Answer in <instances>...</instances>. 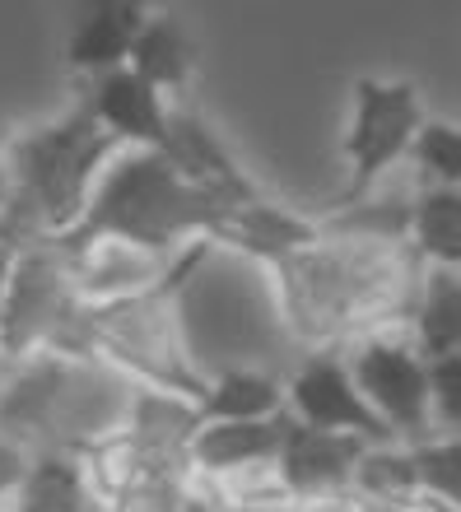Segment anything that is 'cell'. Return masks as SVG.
Wrapping results in <instances>:
<instances>
[{
    "mask_svg": "<svg viewBox=\"0 0 461 512\" xmlns=\"http://www.w3.org/2000/svg\"><path fill=\"white\" fill-rule=\"evenodd\" d=\"M280 433H285V415L280 419H252V424H224L210 419L196 429L187 447V471L196 485H210L219 475H233L243 466H261L275 461L280 452Z\"/></svg>",
    "mask_w": 461,
    "mask_h": 512,
    "instance_id": "16",
    "label": "cell"
},
{
    "mask_svg": "<svg viewBox=\"0 0 461 512\" xmlns=\"http://www.w3.org/2000/svg\"><path fill=\"white\" fill-rule=\"evenodd\" d=\"M10 512H103V499L89 485L84 461L75 452L42 447L33 452V466H28Z\"/></svg>",
    "mask_w": 461,
    "mask_h": 512,
    "instance_id": "22",
    "label": "cell"
},
{
    "mask_svg": "<svg viewBox=\"0 0 461 512\" xmlns=\"http://www.w3.org/2000/svg\"><path fill=\"white\" fill-rule=\"evenodd\" d=\"M159 154L187 187L205 191V196L219 205H238V201H247V196H257V182L243 173V163L233 159V149L219 140L210 117H205L191 98H182V103L168 108Z\"/></svg>",
    "mask_w": 461,
    "mask_h": 512,
    "instance_id": "12",
    "label": "cell"
},
{
    "mask_svg": "<svg viewBox=\"0 0 461 512\" xmlns=\"http://www.w3.org/2000/svg\"><path fill=\"white\" fill-rule=\"evenodd\" d=\"M28 466H33V447H24L19 438H10V433L0 429V512L14 508V494L24 485Z\"/></svg>",
    "mask_w": 461,
    "mask_h": 512,
    "instance_id": "28",
    "label": "cell"
},
{
    "mask_svg": "<svg viewBox=\"0 0 461 512\" xmlns=\"http://www.w3.org/2000/svg\"><path fill=\"white\" fill-rule=\"evenodd\" d=\"M340 359H345V373H350L359 401L387 429L392 443L410 447L424 438H438L429 424V359L410 345L401 326L350 340Z\"/></svg>",
    "mask_w": 461,
    "mask_h": 512,
    "instance_id": "6",
    "label": "cell"
},
{
    "mask_svg": "<svg viewBox=\"0 0 461 512\" xmlns=\"http://www.w3.org/2000/svg\"><path fill=\"white\" fill-rule=\"evenodd\" d=\"M10 266H14V252L0 247V303H5V284H10Z\"/></svg>",
    "mask_w": 461,
    "mask_h": 512,
    "instance_id": "32",
    "label": "cell"
},
{
    "mask_svg": "<svg viewBox=\"0 0 461 512\" xmlns=\"http://www.w3.org/2000/svg\"><path fill=\"white\" fill-rule=\"evenodd\" d=\"M145 19H150V10H145V5H126V0H103L94 10H84L66 42L70 70H80L84 80H98V75H108V70H122Z\"/></svg>",
    "mask_w": 461,
    "mask_h": 512,
    "instance_id": "17",
    "label": "cell"
},
{
    "mask_svg": "<svg viewBox=\"0 0 461 512\" xmlns=\"http://www.w3.org/2000/svg\"><path fill=\"white\" fill-rule=\"evenodd\" d=\"M406 247L420 266L461 270V187H415L406 201Z\"/></svg>",
    "mask_w": 461,
    "mask_h": 512,
    "instance_id": "21",
    "label": "cell"
},
{
    "mask_svg": "<svg viewBox=\"0 0 461 512\" xmlns=\"http://www.w3.org/2000/svg\"><path fill=\"white\" fill-rule=\"evenodd\" d=\"M0 378H5V364H0Z\"/></svg>",
    "mask_w": 461,
    "mask_h": 512,
    "instance_id": "33",
    "label": "cell"
},
{
    "mask_svg": "<svg viewBox=\"0 0 461 512\" xmlns=\"http://www.w3.org/2000/svg\"><path fill=\"white\" fill-rule=\"evenodd\" d=\"M322 224L294 205H280L271 196H247L238 205H224L210 229V247L219 256H243L252 266L271 270L280 261H289L294 252H303L308 243H317Z\"/></svg>",
    "mask_w": 461,
    "mask_h": 512,
    "instance_id": "13",
    "label": "cell"
},
{
    "mask_svg": "<svg viewBox=\"0 0 461 512\" xmlns=\"http://www.w3.org/2000/svg\"><path fill=\"white\" fill-rule=\"evenodd\" d=\"M33 354L89 359V308L70 289L66 252L56 243L14 252L0 303V359L14 364Z\"/></svg>",
    "mask_w": 461,
    "mask_h": 512,
    "instance_id": "5",
    "label": "cell"
},
{
    "mask_svg": "<svg viewBox=\"0 0 461 512\" xmlns=\"http://www.w3.org/2000/svg\"><path fill=\"white\" fill-rule=\"evenodd\" d=\"M275 322L303 354L345 350L368 331L406 326L424 266L406 243L322 229L317 243L266 270Z\"/></svg>",
    "mask_w": 461,
    "mask_h": 512,
    "instance_id": "1",
    "label": "cell"
},
{
    "mask_svg": "<svg viewBox=\"0 0 461 512\" xmlns=\"http://www.w3.org/2000/svg\"><path fill=\"white\" fill-rule=\"evenodd\" d=\"M410 461H415L420 499L461 508V438H443V433H438V438L410 443Z\"/></svg>",
    "mask_w": 461,
    "mask_h": 512,
    "instance_id": "25",
    "label": "cell"
},
{
    "mask_svg": "<svg viewBox=\"0 0 461 512\" xmlns=\"http://www.w3.org/2000/svg\"><path fill=\"white\" fill-rule=\"evenodd\" d=\"M401 331L424 359L461 354V270L424 266Z\"/></svg>",
    "mask_w": 461,
    "mask_h": 512,
    "instance_id": "19",
    "label": "cell"
},
{
    "mask_svg": "<svg viewBox=\"0 0 461 512\" xmlns=\"http://www.w3.org/2000/svg\"><path fill=\"white\" fill-rule=\"evenodd\" d=\"M420 499L415 461L406 443H368L350 475V508L359 512H410Z\"/></svg>",
    "mask_w": 461,
    "mask_h": 512,
    "instance_id": "23",
    "label": "cell"
},
{
    "mask_svg": "<svg viewBox=\"0 0 461 512\" xmlns=\"http://www.w3.org/2000/svg\"><path fill=\"white\" fill-rule=\"evenodd\" d=\"M424 117H429V112H424V98L415 84L368 80V75L354 80L350 122H345V140H340L350 182L340 191V205L364 201L368 191L382 187L396 168H406V149Z\"/></svg>",
    "mask_w": 461,
    "mask_h": 512,
    "instance_id": "7",
    "label": "cell"
},
{
    "mask_svg": "<svg viewBox=\"0 0 461 512\" xmlns=\"http://www.w3.org/2000/svg\"><path fill=\"white\" fill-rule=\"evenodd\" d=\"M14 196V168H10V131H0V205Z\"/></svg>",
    "mask_w": 461,
    "mask_h": 512,
    "instance_id": "29",
    "label": "cell"
},
{
    "mask_svg": "<svg viewBox=\"0 0 461 512\" xmlns=\"http://www.w3.org/2000/svg\"><path fill=\"white\" fill-rule=\"evenodd\" d=\"M66 252L70 289L84 308H108V303H126L136 294H150L159 284L173 280L177 256L150 252V247L122 243V238H89V243H56Z\"/></svg>",
    "mask_w": 461,
    "mask_h": 512,
    "instance_id": "11",
    "label": "cell"
},
{
    "mask_svg": "<svg viewBox=\"0 0 461 512\" xmlns=\"http://www.w3.org/2000/svg\"><path fill=\"white\" fill-rule=\"evenodd\" d=\"M191 489V475H145L103 499V512H177Z\"/></svg>",
    "mask_w": 461,
    "mask_h": 512,
    "instance_id": "26",
    "label": "cell"
},
{
    "mask_svg": "<svg viewBox=\"0 0 461 512\" xmlns=\"http://www.w3.org/2000/svg\"><path fill=\"white\" fill-rule=\"evenodd\" d=\"M285 415V382L266 364H229L205 373L201 419H224V424H252V419Z\"/></svg>",
    "mask_w": 461,
    "mask_h": 512,
    "instance_id": "18",
    "label": "cell"
},
{
    "mask_svg": "<svg viewBox=\"0 0 461 512\" xmlns=\"http://www.w3.org/2000/svg\"><path fill=\"white\" fill-rule=\"evenodd\" d=\"M126 70L150 84L154 94H163L168 103H182L191 89V75H196V56H191V42L182 33V24L163 19V14H150L140 24L136 42H131Z\"/></svg>",
    "mask_w": 461,
    "mask_h": 512,
    "instance_id": "20",
    "label": "cell"
},
{
    "mask_svg": "<svg viewBox=\"0 0 461 512\" xmlns=\"http://www.w3.org/2000/svg\"><path fill=\"white\" fill-rule=\"evenodd\" d=\"M136 387L108 368L103 359H66L56 373V405H52V438L47 447L61 452H89V447L117 438L126 424Z\"/></svg>",
    "mask_w": 461,
    "mask_h": 512,
    "instance_id": "8",
    "label": "cell"
},
{
    "mask_svg": "<svg viewBox=\"0 0 461 512\" xmlns=\"http://www.w3.org/2000/svg\"><path fill=\"white\" fill-rule=\"evenodd\" d=\"M0 364H5V359H0Z\"/></svg>",
    "mask_w": 461,
    "mask_h": 512,
    "instance_id": "34",
    "label": "cell"
},
{
    "mask_svg": "<svg viewBox=\"0 0 461 512\" xmlns=\"http://www.w3.org/2000/svg\"><path fill=\"white\" fill-rule=\"evenodd\" d=\"M219 512H303L289 499H266V503H219Z\"/></svg>",
    "mask_w": 461,
    "mask_h": 512,
    "instance_id": "30",
    "label": "cell"
},
{
    "mask_svg": "<svg viewBox=\"0 0 461 512\" xmlns=\"http://www.w3.org/2000/svg\"><path fill=\"white\" fill-rule=\"evenodd\" d=\"M364 447L368 443H359L350 433L303 429V424L285 419L280 452H275V471H280L285 499L308 512L350 503V475H354V461H359Z\"/></svg>",
    "mask_w": 461,
    "mask_h": 512,
    "instance_id": "10",
    "label": "cell"
},
{
    "mask_svg": "<svg viewBox=\"0 0 461 512\" xmlns=\"http://www.w3.org/2000/svg\"><path fill=\"white\" fill-rule=\"evenodd\" d=\"M285 382V419L303 424V429L322 433H350L359 443H392L387 429L368 415V405L359 401L340 350H308L280 373Z\"/></svg>",
    "mask_w": 461,
    "mask_h": 512,
    "instance_id": "9",
    "label": "cell"
},
{
    "mask_svg": "<svg viewBox=\"0 0 461 512\" xmlns=\"http://www.w3.org/2000/svg\"><path fill=\"white\" fill-rule=\"evenodd\" d=\"M215 256L210 243H191L177 256L173 280L136 294L126 303L89 308V359H103L117 368L131 387L177 391L201 401L205 396V368L196 364L187 340V312H182V284Z\"/></svg>",
    "mask_w": 461,
    "mask_h": 512,
    "instance_id": "3",
    "label": "cell"
},
{
    "mask_svg": "<svg viewBox=\"0 0 461 512\" xmlns=\"http://www.w3.org/2000/svg\"><path fill=\"white\" fill-rule=\"evenodd\" d=\"M75 108L108 135L117 149H159L163 126H168V98L154 94L145 80H136L131 70H108L98 80H84V94L75 98Z\"/></svg>",
    "mask_w": 461,
    "mask_h": 512,
    "instance_id": "14",
    "label": "cell"
},
{
    "mask_svg": "<svg viewBox=\"0 0 461 512\" xmlns=\"http://www.w3.org/2000/svg\"><path fill=\"white\" fill-rule=\"evenodd\" d=\"M201 401L177 396V391H154V387H136L131 410H126L122 433L150 457L154 471L163 475H191L187 471V447L201 429Z\"/></svg>",
    "mask_w": 461,
    "mask_h": 512,
    "instance_id": "15",
    "label": "cell"
},
{
    "mask_svg": "<svg viewBox=\"0 0 461 512\" xmlns=\"http://www.w3.org/2000/svg\"><path fill=\"white\" fill-rule=\"evenodd\" d=\"M415 187H461V131L443 117H424L406 149Z\"/></svg>",
    "mask_w": 461,
    "mask_h": 512,
    "instance_id": "24",
    "label": "cell"
},
{
    "mask_svg": "<svg viewBox=\"0 0 461 512\" xmlns=\"http://www.w3.org/2000/svg\"><path fill=\"white\" fill-rule=\"evenodd\" d=\"M429 424L443 438H461V354L429 359Z\"/></svg>",
    "mask_w": 461,
    "mask_h": 512,
    "instance_id": "27",
    "label": "cell"
},
{
    "mask_svg": "<svg viewBox=\"0 0 461 512\" xmlns=\"http://www.w3.org/2000/svg\"><path fill=\"white\" fill-rule=\"evenodd\" d=\"M177 512H219V503L210 499V494H205L201 485H196V480H191V489H187V499H182V508Z\"/></svg>",
    "mask_w": 461,
    "mask_h": 512,
    "instance_id": "31",
    "label": "cell"
},
{
    "mask_svg": "<svg viewBox=\"0 0 461 512\" xmlns=\"http://www.w3.org/2000/svg\"><path fill=\"white\" fill-rule=\"evenodd\" d=\"M224 205L205 191L187 187L163 163L159 149H117L98 173L84 215L56 243H89V238H122L150 252H187L191 243H210V229Z\"/></svg>",
    "mask_w": 461,
    "mask_h": 512,
    "instance_id": "2",
    "label": "cell"
},
{
    "mask_svg": "<svg viewBox=\"0 0 461 512\" xmlns=\"http://www.w3.org/2000/svg\"><path fill=\"white\" fill-rule=\"evenodd\" d=\"M112 154H117V145L80 108L61 112L42 126H28V131H10L14 201L56 243L84 215V201H89V191Z\"/></svg>",
    "mask_w": 461,
    "mask_h": 512,
    "instance_id": "4",
    "label": "cell"
}]
</instances>
